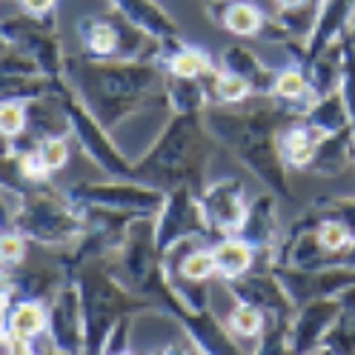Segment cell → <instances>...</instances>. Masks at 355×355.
Returning a JSON list of instances; mask_svg holds the SVG:
<instances>
[{
    "label": "cell",
    "mask_w": 355,
    "mask_h": 355,
    "mask_svg": "<svg viewBox=\"0 0 355 355\" xmlns=\"http://www.w3.org/2000/svg\"><path fill=\"white\" fill-rule=\"evenodd\" d=\"M275 198L278 195H261L250 201V212L235 235H241L247 243L258 250V255H270L275 250Z\"/></svg>",
    "instance_id": "4fadbf2b"
},
{
    "label": "cell",
    "mask_w": 355,
    "mask_h": 355,
    "mask_svg": "<svg viewBox=\"0 0 355 355\" xmlns=\"http://www.w3.org/2000/svg\"><path fill=\"white\" fill-rule=\"evenodd\" d=\"M341 315L336 318V324L329 327V332L321 341V349L327 352H355V286L344 290L341 295Z\"/></svg>",
    "instance_id": "603a6c76"
},
{
    "label": "cell",
    "mask_w": 355,
    "mask_h": 355,
    "mask_svg": "<svg viewBox=\"0 0 355 355\" xmlns=\"http://www.w3.org/2000/svg\"><path fill=\"white\" fill-rule=\"evenodd\" d=\"M218 69L243 78V80H247L255 89V95H270L272 92V83H275V75H278V72L270 69V66H263L255 58V52L243 49V46H227L224 52H220Z\"/></svg>",
    "instance_id": "9a60e30c"
},
{
    "label": "cell",
    "mask_w": 355,
    "mask_h": 355,
    "mask_svg": "<svg viewBox=\"0 0 355 355\" xmlns=\"http://www.w3.org/2000/svg\"><path fill=\"white\" fill-rule=\"evenodd\" d=\"M349 29H355V17H352V26H349Z\"/></svg>",
    "instance_id": "d6a6232c"
},
{
    "label": "cell",
    "mask_w": 355,
    "mask_h": 355,
    "mask_svg": "<svg viewBox=\"0 0 355 355\" xmlns=\"http://www.w3.org/2000/svg\"><path fill=\"white\" fill-rule=\"evenodd\" d=\"M215 252V266H218V275L230 281V278H238V275H247L255 261L261 258L258 250L252 247V243H247L241 235H220L218 243L212 247Z\"/></svg>",
    "instance_id": "d6986e66"
},
{
    "label": "cell",
    "mask_w": 355,
    "mask_h": 355,
    "mask_svg": "<svg viewBox=\"0 0 355 355\" xmlns=\"http://www.w3.org/2000/svg\"><path fill=\"white\" fill-rule=\"evenodd\" d=\"M3 40L6 46H15L24 55H29L43 75H49L55 80L63 78L66 72V58L60 49V40L55 32L46 26V17H35V15H17L3 20Z\"/></svg>",
    "instance_id": "ba28073f"
},
{
    "label": "cell",
    "mask_w": 355,
    "mask_h": 355,
    "mask_svg": "<svg viewBox=\"0 0 355 355\" xmlns=\"http://www.w3.org/2000/svg\"><path fill=\"white\" fill-rule=\"evenodd\" d=\"M304 109L278 103V106H258V109H227V106H207V126L215 141L224 144L235 158L247 166L258 181L278 198H293L290 178L281 158L278 138L284 126L301 118Z\"/></svg>",
    "instance_id": "7a4b0ae2"
},
{
    "label": "cell",
    "mask_w": 355,
    "mask_h": 355,
    "mask_svg": "<svg viewBox=\"0 0 355 355\" xmlns=\"http://www.w3.org/2000/svg\"><path fill=\"white\" fill-rule=\"evenodd\" d=\"M66 195L80 207H106V209H121L135 215H158L166 201V189L149 187L141 181H123V178H115L109 184L80 181L66 189Z\"/></svg>",
    "instance_id": "52a82bcc"
},
{
    "label": "cell",
    "mask_w": 355,
    "mask_h": 355,
    "mask_svg": "<svg viewBox=\"0 0 355 355\" xmlns=\"http://www.w3.org/2000/svg\"><path fill=\"white\" fill-rule=\"evenodd\" d=\"M352 17H355V0H324L318 24H315L313 35L304 40V46L290 40V43H284V49L298 60L301 69H306V66L313 60H318L344 32H349Z\"/></svg>",
    "instance_id": "30bf717a"
},
{
    "label": "cell",
    "mask_w": 355,
    "mask_h": 355,
    "mask_svg": "<svg viewBox=\"0 0 355 355\" xmlns=\"http://www.w3.org/2000/svg\"><path fill=\"white\" fill-rule=\"evenodd\" d=\"M26 15H35V17H46L52 9H55V0H20Z\"/></svg>",
    "instance_id": "4dcf8cb0"
},
{
    "label": "cell",
    "mask_w": 355,
    "mask_h": 355,
    "mask_svg": "<svg viewBox=\"0 0 355 355\" xmlns=\"http://www.w3.org/2000/svg\"><path fill=\"white\" fill-rule=\"evenodd\" d=\"M109 261L112 258L89 261L72 278L80 290V304H83L86 352H103L112 329L123 318L146 313V309H158L152 298H144L135 290H129V286L115 275Z\"/></svg>",
    "instance_id": "277c9868"
},
{
    "label": "cell",
    "mask_w": 355,
    "mask_h": 355,
    "mask_svg": "<svg viewBox=\"0 0 355 355\" xmlns=\"http://www.w3.org/2000/svg\"><path fill=\"white\" fill-rule=\"evenodd\" d=\"M164 95H166V103L172 106V112H204L207 106H212L207 78H175V75H166Z\"/></svg>",
    "instance_id": "44dd1931"
},
{
    "label": "cell",
    "mask_w": 355,
    "mask_h": 355,
    "mask_svg": "<svg viewBox=\"0 0 355 355\" xmlns=\"http://www.w3.org/2000/svg\"><path fill=\"white\" fill-rule=\"evenodd\" d=\"M26 250H29V238L24 232H17V230H6L3 243H0V255H3L6 270L24 263L26 261Z\"/></svg>",
    "instance_id": "f546056e"
},
{
    "label": "cell",
    "mask_w": 355,
    "mask_h": 355,
    "mask_svg": "<svg viewBox=\"0 0 355 355\" xmlns=\"http://www.w3.org/2000/svg\"><path fill=\"white\" fill-rule=\"evenodd\" d=\"M313 207L321 212V215H336L341 218L352 241H355V198H318V201H313Z\"/></svg>",
    "instance_id": "f1b7e54d"
},
{
    "label": "cell",
    "mask_w": 355,
    "mask_h": 355,
    "mask_svg": "<svg viewBox=\"0 0 355 355\" xmlns=\"http://www.w3.org/2000/svg\"><path fill=\"white\" fill-rule=\"evenodd\" d=\"M52 349L58 352H86L83 304L75 281H63L49 298V332Z\"/></svg>",
    "instance_id": "9c48e42d"
},
{
    "label": "cell",
    "mask_w": 355,
    "mask_h": 355,
    "mask_svg": "<svg viewBox=\"0 0 355 355\" xmlns=\"http://www.w3.org/2000/svg\"><path fill=\"white\" fill-rule=\"evenodd\" d=\"M204 112H175L144 158L135 161V181L166 192L187 184L201 195L215 141Z\"/></svg>",
    "instance_id": "3957f363"
},
{
    "label": "cell",
    "mask_w": 355,
    "mask_h": 355,
    "mask_svg": "<svg viewBox=\"0 0 355 355\" xmlns=\"http://www.w3.org/2000/svg\"><path fill=\"white\" fill-rule=\"evenodd\" d=\"M301 121L306 126H313L318 135H332V132L349 126V112H347V101H344L341 86L332 89V92H327V95H321L309 106H304Z\"/></svg>",
    "instance_id": "ac0fdd59"
},
{
    "label": "cell",
    "mask_w": 355,
    "mask_h": 355,
    "mask_svg": "<svg viewBox=\"0 0 355 355\" xmlns=\"http://www.w3.org/2000/svg\"><path fill=\"white\" fill-rule=\"evenodd\" d=\"M6 215L9 230L24 232L43 247H69L86 232L83 207L66 192L46 189L43 184L24 192L6 187Z\"/></svg>",
    "instance_id": "5b68a950"
},
{
    "label": "cell",
    "mask_w": 355,
    "mask_h": 355,
    "mask_svg": "<svg viewBox=\"0 0 355 355\" xmlns=\"http://www.w3.org/2000/svg\"><path fill=\"white\" fill-rule=\"evenodd\" d=\"M63 80L89 106L106 129L135 115L149 101H164L166 66L161 58L152 60H95V58H66Z\"/></svg>",
    "instance_id": "6da1fadb"
},
{
    "label": "cell",
    "mask_w": 355,
    "mask_h": 355,
    "mask_svg": "<svg viewBox=\"0 0 355 355\" xmlns=\"http://www.w3.org/2000/svg\"><path fill=\"white\" fill-rule=\"evenodd\" d=\"M218 235L209 224V218L201 207V198L192 187H175L166 192V201L161 212L155 215V241H158V252L166 255L175 243L189 238H212Z\"/></svg>",
    "instance_id": "8992f818"
},
{
    "label": "cell",
    "mask_w": 355,
    "mask_h": 355,
    "mask_svg": "<svg viewBox=\"0 0 355 355\" xmlns=\"http://www.w3.org/2000/svg\"><path fill=\"white\" fill-rule=\"evenodd\" d=\"M6 332L37 341L49 332V306L37 298H17L12 306H6Z\"/></svg>",
    "instance_id": "ffe728a7"
},
{
    "label": "cell",
    "mask_w": 355,
    "mask_h": 355,
    "mask_svg": "<svg viewBox=\"0 0 355 355\" xmlns=\"http://www.w3.org/2000/svg\"><path fill=\"white\" fill-rule=\"evenodd\" d=\"M37 155L43 158V164L49 166V172H58L69 164V144L63 141V135H52V138H43L35 144Z\"/></svg>",
    "instance_id": "83f0119b"
},
{
    "label": "cell",
    "mask_w": 355,
    "mask_h": 355,
    "mask_svg": "<svg viewBox=\"0 0 355 355\" xmlns=\"http://www.w3.org/2000/svg\"><path fill=\"white\" fill-rule=\"evenodd\" d=\"M263 327H266V315L261 313L258 306L243 304V301H238L232 306V313H230V329L235 332L238 338H258L261 341Z\"/></svg>",
    "instance_id": "484cf974"
},
{
    "label": "cell",
    "mask_w": 355,
    "mask_h": 355,
    "mask_svg": "<svg viewBox=\"0 0 355 355\" xmlns=\"http://www.w3.org/2000/svg\"><path fill=\"white\" fill-rule=\"evenodd\" d=\"M338 263H347V266H355V241L349 243V247L338 255Z\"/></svg>",
    "instance_id": "1f68e13d"
},
{
    "label": "cell",
    "mask_w": 355,
    "mask_h": 355,
    "mask_svg": "<svg viewBox=\"0 0 355 355\" xmlns=\"http://www.w3.org/2000/svg\"><path fill=\"white\" fill-rule=\"evenodd\" d=\"M209 15L238 37H261L266 15L250 0H207Z\"/></svg>",
    "instance_id": "5bb4252c"
},
{
    "label": "cell",
    "mask_w": 355,
    "mask_h": 355,
    "mask_svg": "<svg viewBox=\"0 0 355 355\" xmlns=\"http://www.w3.org/2000/svg\"><path fill=\"white\" fill-rule=\"evenodd\" d=\"M198 198H201V207L218 235L238 232L250 212L247 192H243V184L238 178H218L209 187H204Z\"/></svg>",
    "instance_id": "8fae6325"
},
{
    "label": "cell",
    "mask_w": 355,
    "mask_h": 355,
    "mask_svg": "<svg viewBox=\"0 0 355 355\" xmlns=\"http://www.w3.org/2000/svg\"><path fill=\"white\" fill-rule=\"evenodd\" d=\"M207 86H209V98H212V106H235V103H243L255 98V89L238 78V75H230L224 69H215L207 75Z\"/></svg>",
    "instance_id": "d4e9b609"
},
{
    "label": "cell",
    "mask_w": 355,
    "mask_h": 355,
    "mask_svg": "<svg viewBox=\"0 0 355 355\" xmlns=\"http://www.w3.org/2000/svg\"><path fill=\"white\" fill-rule=\"evenodd\" d=\"M349 164H355V129L352 123L332 132V135H324L318 141L315 158L309 164V169L318 175H341Z\"/></svg>",
    "instance_id": "2e32d148"
},
{
    "label": "cell",
    "mask_w": 355,
    "mask_h": 355,
    "mask_svg": "<svg viewBox=\"0 0 355 355\" xmlns=\"http://www.w3.org/2000/svg\"><path fill=\"white\" fill-rule=\"evenodd\" d=\"M324 135H318V132L313 126H306L301 118L293 121L290 126H284L281 138H278V146H281V158L284 164L290 169H309V164H313L315 158V149H318V141Z\"/></svg>",
    "instance_id": "e0dca14e"
},
{
    "label": "cell",
    "mask_w": 355,
    "mask_h": 355,
    "mask_svg": "<svg viewBox=\"0 0 355 355\" xmlns=\"http://www.w3.org/2000/svg\"><path fill=\"white\" fill-rule=\"evenodd\" d=\"M341 309H344V304L338 295L301 304L295 318H293V329H290V352L321 349V341L329 332V327L336 324V318L341 315Z\"/></svg>",
    "instance_id": "7c38bea8"
},
{
    "label": "cell",
    "mask_w": 355,
    "mask_h": 355,
    "mask_svg": "<svg viewBox=\"0 0 355 355\" xmlns=\"http://www.w3.org/2000/svg\"><path fill=\"white\" fill-rule=\"evenodd\" d=\"M161 60L166 66V75H175V78H207L215 69V63L209 60L207 52L195 46H184L181 40L166 46Z\"/></svg>",
    "instance_id": "7402d4cb"
},
{
    "label": "cell",
    "mask_w": 355,
    "mask_h": 355,
    "mask_svg": "<svg viewBox=\"0 0 355 355\" xmlns=\"http://www.w3.org/2000/svg\"><path fill=\"white\" fill-rule=\"evenodd\" d=\"M270 98L281 101V103H290V106H309L313 103V83H309V75L301 66H290L275 75V83H272V92Z\"/></svg>",
    "instance_id": "cb8c5ba5"
},
{
    "label": "cell",
    "mask_w": 355,
    "mask_h": 355,
    "mask_svg": "<svg viewBox=\"0 0 355 355\" xmlns=\"http://www.w3.org/2000/svg\"><path fill=\"white\" fill-rule=\"evenodd\" d=\"M0 126H3V138L17 141L20 135H26L29 129V106L20 101H3L0 109Z\"/></svg>",
    "instance_id": "4316f807"
}]
</instances>
